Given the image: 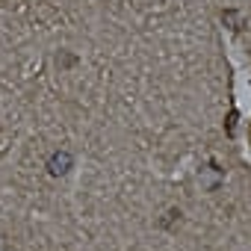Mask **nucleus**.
<instances>
[{
  "label": "nucleus",
  "mask_w": 251,
  "mask_h": 251,
  "mask_svg": "<svg viewBox=\"0 0 251 251\" xmlns=\"http://www.w3.org/2000/svg\"><path fill=\"white\" fill-rule=\"evenodd\" d=\"M56 65H74V56H56Z\"/></svg>",
  "instance_id": "obj_3"
},
{
  "label": "nucleus",
  "mask_w": 251,
  "mask_h": 251,
  "mask_svg": "<svg viewBox=\"0 0 251 251\" xmlns=\"http://www.w3.org/2000/svg\"><path fill=\"white\" fill-rule=\"evenodd\" d=\"M71 166H74V157H71L68 151H53V154H50V160H48V172H50L53 177L68 175V172H71Z\"/></svg>",
  "instance_id": "obj_1"
},
{
  "label": "nucleus",
  "mask_w": 251,
  "mask_h": 251,
  "mask_svg": "<svg viewBox=\"0 0 251 251\" xmlns=\"http://www.w3.org/2000/svg\"><path fill=\"white\" fill-rule=\"evenodd\" d=\"M222 21H225V24H230V30H242V21H239V12H233V9H227V12H222Z\"/></svg>",
  "instance_id": "obj_2"
}]
</instances>
